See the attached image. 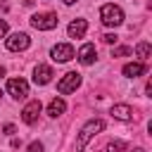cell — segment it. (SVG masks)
Instances as JSON below:
<instances>
[{"instance_id": "1", "label": "cell", "mask_w": 152, "mask_h": 152, "mask_svg": "<svg viewBox=\"0 0 152 152\" xmlns=\"http://www.w3.org/2000/svg\"><path fill=\"white\" fill-rule=\"evenodd\" d=\"M102 128H104V121H102V119H90V121L81 128V133H78V140H76V152H83L86 142H88L95 133H100Z\"/></svg>"}, {"instance_id": "2", "label": "cell", "mask_w": 152, "mask_h": 152, "mask_svg": "<svg viewBox=\"0 0 152 152\" xmlns=\"http://www.w3.org/2000/svg\"><path fill=\"white\" fill-rule=\"evenodd\" d=\"M100 19H102L104 26H119V24H124V12L116 5H102Z\"/></svg>"}, {"instance_id": "3", "label": "cell", "mask_w": 152, "mask_h": 152, "mask_svg": "<svg viewBox=\"0 0 152 152\" xmlns=\"http://www.w3.org/2000/svg\"><path fill=\"white\" fill-rule=\"evenodd\" d=\"M57 14L55 12H45V14H33L31 17V26L33 28H40V31H50L57 26Z\"/></svg>"}, {"instance_id": "4", "label": "cell", "mask_w": 152, "mask_h": 152, "mask_svg": "<svg viewBox=\"0 0 152 152\" xmlns=\"http://www.w3.org/2000/svg\"><path fill=\"white\" fill-rule=\"evenodd\" d=\"M78 86H81V74H76V71H69V74H64V78L57 83V93L66 95V93L76 90Z\"/></svg>"}, {"instance_id": "5", "label": "cell", "mask_w": 152, "mask_h": 152, "mask_svg": "<svg viewBox=\"0 0 152 152\" xmlns=\"http://www.w3.org/2000/svg\"><path fill=\"white\" fill-rule=\"evenodd\" d=\"M7 90H10V95L14 100H24L28 95V83L24 78H10L7 81Z\"/></svg>"}, {"instance_id": "6", "label": "cell", "mask_w": 152, "mask_h": 152, "mask_svg": "<svg viewBox=\"0 0 152 152\" xmlns=\"http://www.w3.org/2000/svg\"><path fill=\"white\" fill-rule=\"evenodd\" d=\"M28 43H31V40H28V36H26V33H21V31H17V33H12V36L7 38V43H5V45H7V50L17 52V50H26V48H28Z\"/></svg>"}, {"instance_id": "7", "label": "cell", "mask_w": 152, "mask_h": 152, "mask_svg": "<svg viewBox=\"0 0 152 152\" xmlns=\"http://www.w3.org/2000/svg\"><path fill=\"white\" fill-rule=\"evenodd\" d=\"M38 114H40V102H38V100H31V102L21 109V121H24V124H36V121H38Z\"/></svg>"}, {"instance_id": "8", "label": "cell", "mask_w": 152, "mask_h": 152, "mask_svg": "<svg viewBox=\"0 0 152 152\" xmlns=\"http://www.w3.org/2000/svg\"><path fill=\"white\" fill-rule=\"evenodd\" d=\"M71 57H74V48L69 43H59V45L52 48V59L55 62H69Z\"/></svg>"}, {"instance_id": "9", "label": "cell", "mask_w": 152, "mask_h": 152, "mask_svg": "<svg viewBox=\"0 0 152 152\" xmlns=\"http://www.w3.org/2000/svg\"><path fill=\"white\" fill-rule=\"evenodd\" d=\"M52 81V69L48 66V64H38L36 69H33V83L36 86H45V83H50Z\"/></svg>"}, {"instance_id": "10", "label": "cell", "mask_w": 152, "mask_h": 152, "mask_svg": "<svg viewBox=\"0 0 152 152\" xmlns=\"http://www.w3.org/2000/svg\"><path fill=\"white\" fill-rule=\"evenodd\" d=\"M145 71H147V64H145V62H133V64H126V66H124V76H128V78L142 76Z\"/></svg>"}, {"instance_id": "11", "label": "cell", "mask_w": 152, "mask_h": 152, "mask_svg": "<svg viewBox=\"0 0 152 152\" xmlns=\"http://www.w3.org/2000/svg\"><path fill=\"white\" fill-rule=\"evenodd\" d=\"M93 59H95V45L93 43H86L81 48V52H78V62L81 64H93Z\"/></svg>"}, {"instance_id": "12", "label": "cell", "mask_w": 152, "mask_h": 152, "mask_svg": "<svg viewBox=\"0 0 152 152\" xmlns=\"http://www.w3.org/2000/svg\"><path fill=\"white\" fill-rule=\"evenodd\" d=\"M112 116L114 119H121V121H128V119H133V109L128 104H114L112 107Z\"/></svg>"}, {"instance_id": "13", "label": "cell", "mask_w": 152, "mask_h": 152, "mask_svg": "<svg viewBox=\"0 0 152 152\" xmlns=\"http://www.w3.org/2000/svg\"><path fill=\"white\" fill-rule=\"evenodd\" d=\"M86 28H88L86 19H74V21L69 24V36H71V38H81V36L86 33Z\"/></svg>"}, {"instance_id": "14", "label": "cell", "mask_w": 152, "mask_h": 152, "mask_svg": "<svg viewBox=\"0 0 152 152\" xmlns=\"http://www.w3.org/2000/svg\"><path fill=\"white\" fill-rule=\"evenodd\" d=\"M64 109H66V104H64V100H59V97H55L50 104H48V114L50 116H59V114H64Z\"/></svg>"}, {"instance_id": "15", "label": "cell", "mask_w": 152, "mask_h": 152, "mask_svg": "<svg viewBox=\"0 0 152 152\" xmlns=\"http://www.w3.org/2000/svg\"><path fill=\"white\" fill-rule=\"evenodd\" d=\"M135 52H138L142 59H147V57H150V43H140V45L135 48Z\"/></svg>"}, {"instance_id": "16", "label": "cell", "mask_w": 152, "mask_h": 152, "mask_svg": "<svg viewBox=\"0 0 152 152\" xmlns=\"http://www.w3.org/2000/svg\"><path fill=\"white\" fill-rule=\"evenodd\" d=\"M126 147V142H121V140H114V142H109L107 145V152H121Z\"/></svg>"}, {"instance_id": "17", "label": "cell", "mask_w": 152, "mask_h": 152, "mask_svg": "<svg viewBox=\"0 0 152 152\" xmlns=\"http://www.w3.org/2000/svg\"><path fill=\"white\" fill-rule=\"evenodd\" d=\"M124 55H131V48H116V50H112V57H124Z\"/></svg>"}, {"instance_id": "18", "label": "cell", "mask_w": 152, "mask_h": 152, "mask_svg": "<svg viewBox=\"0 0 152 152\" xmlns=\"http://www.w3.org/2000/svg\"><path fill=\"white\" fill-rule=\"evenodd\" d=\"M102 40H104L107 45H112V43H116V33H104V36H102Z\"/></svg>"}, {"instance_id": "19", "label": "cell", "mask_w": 152, "mask_h": 152, "mask_svg": "<svg viewBox=\"0 0 152 152\" xmlns=\"http://www.w3.org/2000/svg\"><path fill=\"white\" fill-rule=\"evenodd\" d=\"M28 152H43V142H31L28 145Z\"/></svg>"}, {"instance_id": "20", "label": "cell", "mask_w": 152, "mask_h": 152, "mask_svg": "<svg viewBox=\"0 0 152 152\" xmlns=\"http://www.w3.org/2000/svg\"><path fill=\"white\" fill-rule=\"evenodd\" d=\"M5 33H7V21H2V19H0V38H2Z\"/></svg>"}, {"instance_id": "21", "label": "cell", "mask_w": 152, "mask_h": 152, "mask_svg": "<svg viewBox=\"0 0 152 152\" xmlns=\"http://www.w3.org/2000/svg\"><path fill=\"white\" fill-rule=\"evenodd\" d=\"M2 76H5V66H0V78H2Z\"/></svg>"}, {"instance_id": "22", "label": "cell", "mask_w": 152, "mask_h": 152, "mask_svg": "<svg viewBox=\"0 0 152 152\" xmlns=\"http://www.w3.org/2000/svg\"><path fill=\"white\" fill-rule=\"evenodd\" d=\"M74 2H76V0H64V5H74Z\"/></svg>"}, {"instance_id": "23", "label": "cell", "mask_w": 152, "mask_h": 152, "mask_svg": "<svg viewBox=\"0 0 152 152\" xmlns=\"http://www.w3.org/2000/svg\"><path fill=\"white\" fill-rule=\"evenodd\" d=\"M133 152H145V150H140V147H135V150H133Z\"/></svg>"}, {"instance_id": "24", "label": "cell", "mask_w": 152, "mask_h": 152, "mask_svg": "<svg viewBox=\"0 0 152 152\" xmlns=\"http://www.w3.org/2000/svg\"><path fill=\"white\" fill-rule=\"evenodd\" d=\"M0 97H2V90H0Z\"/></svg>"}]
</instances>
